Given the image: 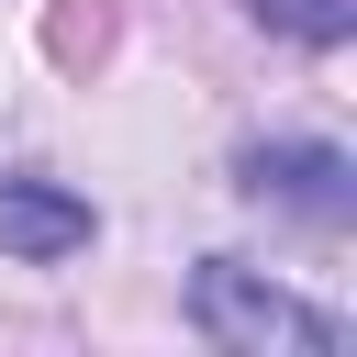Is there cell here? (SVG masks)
Here are the masks:
<instances>
[{
  "label": "cell",
  "instance_id": "obj_2",
  "mask_svg": "<svg viewBox=\"0 0 357 357\" xmlns=\"http://www.w3.org/2000/svg\"><path fill=\"white\" fill-rule=\"evenodd\" d=\"M0 245L11 257H78L89 245V201L45 190V178H0Z\"/></svg>",
  "mask_w": 357,
  "mask_h": 357
},
{
  "label": "cell",
  "instance_id": "obj_1",
  "mask_svg": "<svg viewBox=\"0 0 357 357\" xmlns=\"http://www.w3.org/2000/svg\"><path fill=\"white\" fill-rule=\"evenodd\" d=\"M190 312H201V335H212V346H301V357H335V312H312V301L268 290V279H257V268H234V257H212V268L190 279Z\"/></svg>",
  "mask_w": 357,
  "mask_h": 357
},
{
  "label": "cell",
  "instance_id": "obj_3",
  "mask_svg": "<svg viewBox=\"0 0 357 357\" xmlns=\"http://www.w3.org/2000/svg\"><path fill=\"white\" fill-rule=\"evenodd\" d=\"M257 190L301 201L312 223H346V212H357V190H346V156H335V145H268V156H257Z\"/></svg>",
  "mask_w": 357,
  "mask_h": 357
}]
</instances>
